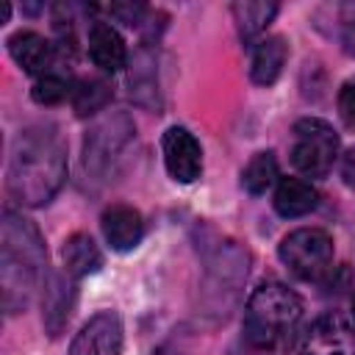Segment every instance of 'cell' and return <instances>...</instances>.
Masks as SVG:
<instances>
[{
    "mask_svg": "<svg viewBox=\"0 0 355 355\" xmlns=\"http://www.w3.org/2000/svg\"><path fill=\"white\" fill-rule=\"evenodd\" d=\"M67 178V144L53 125H31L17 133L8 153L6 186L22 205H44Z\"/></svg>",
    "mask_w": 355,
    "mask_h": 355,
    "instance_id": "6da1fadb",
    "label": "cell"
},
{
    "mask_svg": "<svg viewBox=\"0 0 355 355\" xmlns=\"http://www.w3.org/2000/svg\"><path fill=\"white\" fill-rule=\"evenodd\" d=\"M44 258L47 250L39 227L28 216L6 211L0 233V288L6 313H19L31 302Z\"/></svg>",
    "mask_w": 355,
    "mask_h": 355,
    "instance_id": "7a4b0ae2",
    "label": "cell"
},
{
    "mask_svg": "<svg viewBox=\"0 0 355 355\" xmlns=\"http://www.w3.org/2000/svg\"><path fill=\"white\" fill-rule=\"evenodd\" d=\"M302 319V300L283 283H263L252 291L244 308L247 341L258 349L286 344Z\"/></svg>",
    "mask_w": 355,
    "mask_h": 355,
    "instance_id": "3957f363",
    "label": "cell"
},
{
    "mask_svg": "<svg viewBox=\"0 0 355 355\" xmlns=\"http://www.w3.org/2000/svg\"><path fill=\"white\" fill-rule=\"evenodd\" d=\"M136 136V125L125 111H108L100 116L83 139V166L94 178H105L108 169L122 158Z\"/></svg>",
    "mask_w": 355,
    "mask_h": 355,
    "instance_id": "277c9868",
    "label": "cell"
},
{
    "mask_svg": "<svg viewBox=\"0 0 355 355\" xmlns=\"http://www.w3.org/2000/svg\"><path fill=\"white\" fill-rule=\"evenodd\" d=\"M247 272H250L247 250L236 247L233 241H225L222 247H216L205 272V302L216 316L222 319L227 316L230 305L239 297V286L247 280Z\"/></svg>",
    "mask_w": 355,
    "mask_h": 355,
    "instance_id": "5b68a950",
    "label": "cell"
},
{
    "mask_svg": "<svg viewBox=\"0 0 355 355\" xmlns=\"http://www.w3.org/2000/svg\"><path fill=\"white\" fill-rule=\"evenodd\" d=\"M338 155V133L316 116L300 119L294 125L291 164L308 178H324Z\"/></svg>",
    "mask_w": 355,
    "mask_h": 355,
    "instance_id": "8992f818",
    "label": "cell"
},
{
    "mask_svg": "<svg viewBox=\"0 0 355 355\" xmlns=\"http://www.w3.org/2000/svg\"><path fill=\"white\" fill-rule=\"evenodd\" d=\"M277 252H280V261L297 277L316 280L333 263V239H330V233H324L319 227H300V230H291L280 241Z\"/></svg>",
    "mask_w": 355,
    "mask_h": 355,
    "instance_id": "52a82bcc",
    "label": "cell"
},
{
    "mask_svg": "<svg viewBox=\"0 0 355 355\" xmlns=\"http://www.w3.org/2000/svg\"><path fill=\"white\" fill-rule=\"evenodd\" d=\"M300 355H355V333L338 313L319 316L302 336Z\"/></svg>",
    "mask_w": 355,
    "mask_h": 355,
    "instance_id": "ba28073f",
    "label": "cell"
},
{
    "mask_svg": "<svg viewBox=\"0 0 355 355\" xmlns=\"http://www.w3.org/2000/svg\"><path fill=\"white\" fill-rule=\"evenodd\" d=\"M161 150H164V164L172 180L178 183H191L200 178L202 172V150L200 141L180 125L166 128L164 139H161Z\"/></svg>",
    "mask_w": 355,
    "mask_h": 355,
    "instance_id": "9c48e42d",
    "label": "cell"
},
{
    "mask_svg": "<svg viewBox=\"0 0 355 355\" xmlns=\"http://www.w3.org/2000/svg\"><path fill=\"white\" fill-rule=\"evenodd\" d=\"M122 319L116 311L94 313L75 336L69 355H119L122 352Z\"/></svg>",
    "mask_w": 355,
    "mask_h": 355,
    "instance_id": "30bf717a",
    "label": "cell"
},
{
    "mask_svg": "<svg viewBox=\"0 0 355 355\" xmlns=\"http://www.w3.org/2000/svg\"><path fill=\"white\" fill-rule=\"evenodd\" d=\"M75 305V288L61 272H50L42 291V322L50 338H58L69 322Z\"/></svg>",
    "mask_w": 355,
    "mask_h": 355,
    "instance_id": "8fae6325",
    "label": "cell"
},
{
    "mask_svg": "<svg viewBox=\"0 0 355 355\" xmlns=\"http://www.w3.org/2000/svg\"><path fill=\"white\" fill-rule=\"evenodd\" d=\"M86 50H89V58L94 61V67H100L103 72H119L128 64L125 39L119 36V31L114 25H108L103 19H94L89 25Z\"/></svg>",
    "mask_w": 355,
    "mask_h": 355,
    "instance_id": "7c38bea8",
    "label": "cell"
},
{
    "mask_svg": "<svg viewBox=\"0 0 355 355\" xmlns=\"http://www.w3.org/2000/svg\"><path fill=\"white\" fill-rule=\"evenodd\" d=\"M100 227H103L105 241H108L111 250H116V252L133 250V247L141 241V236H144L141 214H139L133 205H122V202L103 211Z\"/></svg>",
    "mask_w": 355,
    "mask_h": 355,
    "instance_id": "4fadbf2b",
    "label": "cell"
},
{
    "mask_svg": "<svg viewBox=\"0 0 355 355\" xmlns=\"http://www.w3.org/2000/svg\"><path fill=\"white\" fill-rule=\"evenodd\" d=\"M128 86L130 97L141 108H158L161 105V92H158V67H155V53L150 47H141L128 69Z\"/></svg>",
    "mask_w": 355,
    "mask_h": 355,
    "instance_id": "5bb4252c",
    "label": "cell"
},
{
    "mask_svg": "<svg viewBox=\"0 0 355 355\" xmlns=\"http://www.w3.org/2000/svg\"><path fill=\"white\" fill-rule=\"evenodd\" d=\"M6 44H8L11 58L31 75L44 72L53 61V44L36 31H17L14 36H8Z\"/></svg>",
    "mask_w": 355,
    "mask_h": 355,
    "instance_id": "9a60e30c",
    "label": "cell"
},
{
    "mask_svg": "<svg viewBox=\"0 0 355 355\" xmlns=\"http://www.w3.org/2000/svg\"><path fill=\"white\" fill-rule=\"evenodd\" d=\"M288 58V44L283 36H266L255 44L252 58H250V78L261 86H272Z\"/></svg>",
    "mask_w": 355,
    "mask_h": 355,
    "instance_id": "2e32d148",
    "label": "cell"
},
{
    "mask_svg": "<svg viewBox=\"0 0 355 355\" xmlns=\"http://www.w3.org/2000/svg\"><path fill=\"white\" fill-rule=\"evenodd\" d=\"M275 211L286 219H297V216H305L316 208L319 202V194L311 183L300 180V178H283L275 189Z\"/></svg>",
    "mask_w": 355,
    "mask_h": 355,
    "instance_id": "e0dca14e",
    "label": "cell"
},
{
    "mask_svg": "<svg viewBox=\"0 0 355 355\" xmlns=\"http://www.w3.org/2000/svg\"><path fill=\"white\" fill-rule=\"evenodd\" d=\"M61 258H64L67 275H72V277L94 275L103 266V252L94 244V239L86 233H72L61 247Z\"/></svg>",
    "mask_w": 355,
    "mask_h": 355,
    "instance_id": "ac0fdd59",
    "label": "cell"
},
{
    "mask_svg": "<svg viewBox=\"0 0 355 355\" xmlns=\"http://www.w3.org/2000/svg\"><path fill=\"white\" fill-rule=\"evenodd\" d=\"M230 11H233L236 28H239V36H241V39H252V36H258V33L275 19V14H277V3L241 0V3H233Z\"/></svg>",
    "mask_w": 355,
    "mask_h": 355,
    "instance_id": "d6986e66",
    "label": "cell"
},
{
    "mask_svg": "<svg viewBox=\"0 0 355 355\" xmlns=\"http://www.w3.org/2000/svg\"><path fill=\"white\" fill-rule=\"evenodd\" d=\"M108 100H111V86L97 78L80 80L72 92V108L78 116H92V114L103 111L108 105Z\"/></svg>",
    "mask_w": 355,
    "mask_h": 355,
    "instance_id": "ffe728a7",
    "label": "cell"
},
{
    "mask_svg": "<svg viewBox=\"0 0 355 355\" xmlns=\"http://www.w3.org/2000/svg\"><path fill=\"white\" fill-rule=\"evenodd\" d=\"M277 178V161L272 153H255L241 172V186L250 194H263Z\"/></svg>",
    "mask_w": 355,
    "mask_h": 355,
    "instance_id": "44dd1931",
    "label": "cell"
},
{
    "mask_svg": "<svg viewBox=\"0 0 355 355\" xmlns=\"http://www.w3.org/2000/svg\"><path fill=\"white\" fill-rule=\"evenodd\" d=\"M67 94H69V80L55 72H44L31 89V97L39 105H58L67 100Z\"/></svg>",
    "mask_w": 355,
    "mask_h": 355,
    "instance_id": "7402d4cb",
    "label": "cell"
},
{
    "mask_svg": "<svg viewBox=\"0 0 355 355\" xmlns=\"http://www.w3.org/2000/svg\"><path fill=\"white\" fill-rule=\"evenodd\" d=\"M108 11H111V17H116L119 22H125L128 28H139L144 22V17H147L150 8L144 3H111Z\"/></svg>",
    "mask_w": 355,
    "mask_h": 355,
    "instance_id": "603a6c76",
    "label": "cell"
},
{
    "mask_svg": "<svg viewBox=\"0 0 355 355\" xmlns=\"http://www.w3.org/2000/svg\"><path fill=\"white\" fill-rule=\"evenodd\" d=\"M338 114L347 128H355V80H347L338 89Z\"/></svg>",
    "mask_w": 355,
    "mask_h": 355,
    "instance_id": "cb8c5ba5",
    "label": "cell"
},
{
    "mask_svg": "<svg viewBox=\"0 0 355 355\" xmlns=\"http://www.w3.org/2000/svg\"><path fill=\"white\" fill-rule=\"evenodd\" d=\"M344 178L349 186H355V150H349L344 158Z\"/></svg>",
    "mask_w": 355,
    "mask_h": 355,
    "instance_id": "d4e9b609",
    "label": "cell"
},
{
    "mask_svg": "<svg viewBox=\"0 0 355 355\" xmlns=\"http://www.w3.org/2000/svg\"><path fill=\"white\" fill-rule=\"evenodd\" d=\"M155 355H183V347H180V336H175V338H169Z\"/></svg>",
    "mask_w": 355,
    "mask_h": 355,
    "instance_id": "484cf974",
    "label": "cell"
},
{
    "mask_svg": "<svg viewBox=\"0 0 355 355\" xmlns=\"http://www.w3.org/2000/svg\"><path fill=\"white\" fill-rule=\"evenodd\" d=\"M341 19L347 25H355V3H344L341 6Z\"/></svg>",
    "mask_w": 355,
    "mask_h": 355,
    "instance_id": "4316f807",
    "label": "cell"
},
{
    "mask_svg": "<svg viewBox=\"0 0 355 355\" xmlns=\"http://www.w3.org/2000/svg\"><path fill=\"white\" fill-rule=\"evenodd\" d=\"M8 17H11V6L8 3H0V25L8 22Z\"/></svg>",
    "mask_w": 355,
    "mask_h": 355,
    "instance_id": "83f0119b",
    "label": "cell"
},
{
    "mask_svg": "<svg viewBox=\"0 0 355 355\" xmlns=\"http://www.w3.org/2000/svg\"><path fill=\"white\" fill-rule=\"evenodd\" d=\"M352 313H355V297H352Z\"/></svg>",
    "mask_w": 355,
    "mask_h": 355,
    "instance_id": "f1b7e54d",
    "label": "cell"
}]
</instances>
